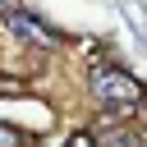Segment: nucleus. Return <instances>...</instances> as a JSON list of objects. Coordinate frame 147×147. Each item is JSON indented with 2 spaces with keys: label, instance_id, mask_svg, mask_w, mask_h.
Masks as SVG:
<instances>
[{
  "label": "nucleus",
  "instance_id": "1",
  "mask_svg": "<svg viewBox=\"0 0 147 147\" xmlns=\"http://www.w3.org/2000/svg\"><path fill=\"white\" fill-rule=\"evenodd\" d=\"M92 92H96L101 106H115V110H133V101L142 96L138 78L124 74V69H96L92 74Z\"/></svg>",
  "mask_w": 147,
  "mask_h": 147
},
{
  "label": "nucleus",
  "instance_id": "2",
  "mask_svg": "<svg viewBox=\"0 0 147 147\" xmlns=\"http://www.w3.org/2000/svg\"><path fill=\"white\" fill-rule=\"evenodd\" d=\"M23 78H0V96H23Z\"/></svg>",
  "mask_w": 147,
  "mask_h": 147
},
{
  "label": "nucleus",
  "instance_id": "3",
  "mask_svg": "<svg viewBox=\"0 0 147 147\" xmlns=\"http://www.w3.org/2000/svg\"><path fill=\"white\" fill-rule=\"evenodd\" d=\"M23 138H18V129L14 124H0V147H18Z\"/></svg>",
  "mask_w": 147,
  "mask_h": 147
},
{
  "label": "nucleus",
  "instance_id": "4",
  "mask_svg": "<svg viewBox=\"0 0 147 147\" xmlns=\"http://www.w3.org/2000/svg\"><path fill=\"white\" fill-rule=\"evenodd\" d=\"M64 147H96V138H92V133H74Z\"/></svg>",
  "mask_w": 147,
  "mask_h": 147
}]
</instances>
